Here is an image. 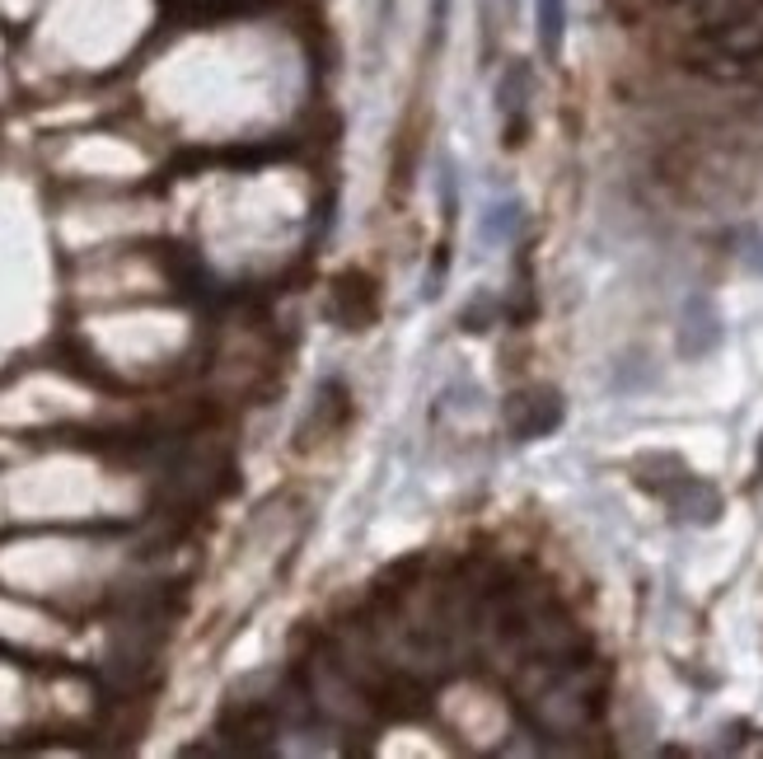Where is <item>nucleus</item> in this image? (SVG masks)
<instances>
[{
    "label": "nucleus",
    "mask_w": 763,
    "mask_h": 759,
    "mask_svg": "<svg viewBox=\"0 0 763 759\" xmlns=\"http://www.w3.org/2000/svg\"><path fill=\"white\" fill-rule=\"evenodd\" d=\"M722 315H716V305L708 301V295H688L684 309H679V329H675V347L679 356H688V362H698V356H708L722 347Z\"/></svg>",
    "instance_id": "obj_1"
},
{
    "label": "nucleus",
    "mask_w": 763,
    "mask_h": 759,
    "mask_svg": "<svg viewBox=\"0 0 763 759\" xmlns=\"http://www.w3.org/2000/svg\"><path fill=\"white\" fill-rule=\"evenodd\" d=\"M670 511H675V520H688V526H712V520L722 516V493L684 469V473H675V483H670Z\"/></svg>",
    "instance_id": "obj_2"
},
{
    "label": "nucleus",
    "mask_w": 763,
    "mask_h": 759,
    "mask_svg": "<svg viewBox=\"0 0 763 759\" xmlns=\"http://www.w3.org/2000/svg\"><path fill=\"white\" fill-rule=\"evenodd\" d=\"M562 422V399L552 394V390H538V394H520L516 399V431L525 441H534V437H548L552 427Z\"/></svg>",
    "instance_id": "obj_3"
},
{
    "label": "nucleus",
    "mask_w": 763,
    "mask_h": 759,
    "mask_svg": "<svg viewBox=\"0 0 763 759\" xmlns=\"http://www.w3.org/2000/svg\"><path fill=\"white\" fill-rule=\"evenodd\" d=\"M534 20H538V48H544L548 62H558L567 42V0H534Z\"/></svg>",
    "instance_id": "obj_4"
},
{
    "label": "nucleus",
    "mask_w": 763,
    "mask_h": 759,
    "mask_svg": "<svg viewBox=\"0 0 763 759\" xmlns=\"http://www.w3.org/2000/svg\"><path fill=\"white\" fill-rule=\"evenodd\" d=\"M516 230H520V202H497V206H487V212L478 216V235H483V244H501V240H511Z\"/></svg>",
    "instance_id": "obj_5"
},
{
    "label": "nucleus",
    "mask_w": 763,
    "mask_h": 759,
    "mask_svg": "<svg viewBox=\"0 0 763 759\" xmlns=\"http://www.w3.org/2000/svg\"><path fill=\"white\" fill-rule=\"evenodd\" d=\"M740 263H745V273L763 277V230H750L740 240Z\"/></svg>",
    "instance_id": "obj_6"
},
{
    "label": "nucleus",
    "mask_w": 763,
    "mask_h": 759,
    "mask_svg": "<svg viewBox=\"0 0 763 759\" xmlns=\"http://www.w3.org/2000/svg\"><path fill=\"white\" fill-rule=\"evenodd\" d=\"M759 469H763V455H759Z\"/></svg>",
    "instance_id": "obj_7"
}]
</instances>
